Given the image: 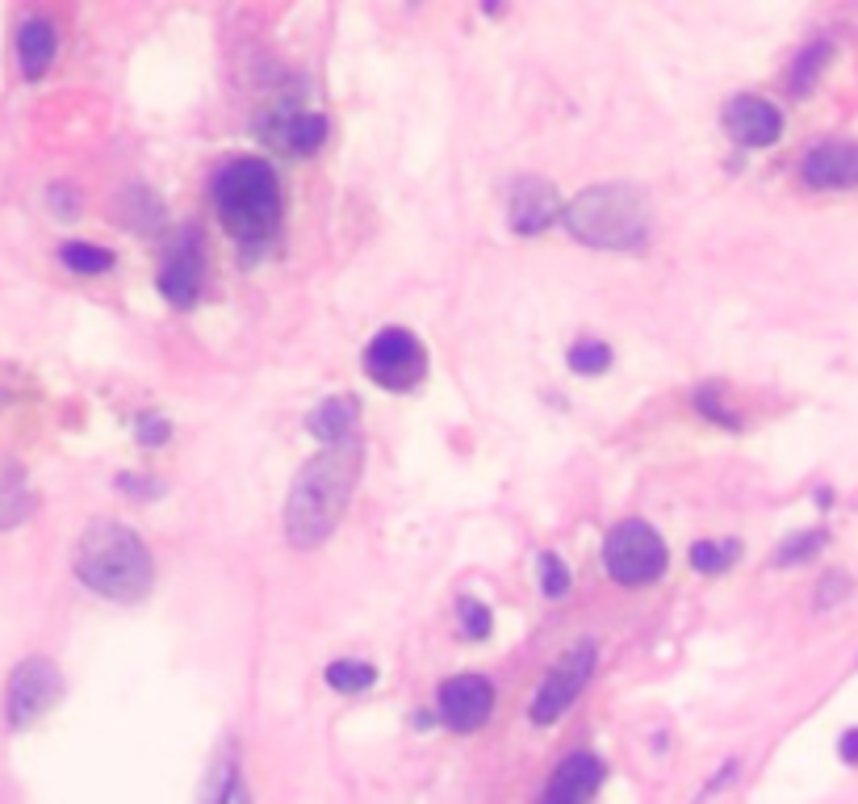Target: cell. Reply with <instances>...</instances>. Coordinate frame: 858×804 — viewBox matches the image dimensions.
<instances>
[{"mask_svg": "<svg viewBox=\"0 0 858 804\" xmlns=\"http://www.w3.org/2000/svg\"><path fill=\"white\" fill-rule=\"evenodd\" d=\"M361 461H364L361 436H352V441L343 444H327L323 453H314V457L306 461L302 474L293 478L286 498L289 545L319 549L323 540H331V533L340 528L343 512H348V498L356 491Z\"/></svg>", "mask_w": 858, "mask_h": 804, "instance_id": "6da1fadb", "label": "cell"}, {"mask_svg": "<svg viewBox=\"0 0 858 804\" xmlns=\"http://www.w3.org/2000/svg\"><path fill=\"white\" fill-rule=\"evenodd\" d=\"M72 566H76V578L89 591L117 599V604L147 599L155 583L152 549L143 545V536L134 528L114 524V519H96L80 533Z\"/></svg>", "mask_w": 858, "mask_h": 804, "instance_id": "7a4b0ae2", "label": "cell"}, {"mask_svg": "<svg viewBox=\"0 0 858 804\" xmlns=\"http://www.w3.org/2000/svg\"><path fill=\"white\" fill-rule=\"evenodd\" d=\"M561 223L578 244L599 251H641L649 244L653 210L641 185H591L573 197Z\"/></svg>", "mask_w": 858, "mask_h": 804, "instance_id": "3957f363", "label": "cell"}, {"mask_svg": "<svg viewBox=\"0 0 858 804\" xmlns=\"http://www.w3.org/2000/svg\"><path fill=\"white\" fill-rule=\"evenodd\" d=\"M214 206L239 248H265L281 227V181L265 159L239 155L214 176Z\"/></svg>", "mask_w": 858, "mask_h": 804, "instance_id": "277c9868", "label": "cell"}, {"mask_svg": "<svg viewBox=\"0 0 858 804\" xmlns=\"http://www.w3.org/2000/svg\"><path fill=\"white\" fill-rule=\"evenodd\" d=\"M666 540L658 536L645 519H624L616 524L603 540V566L620 587H649L666 575Z\"/></svg>", "mask_w": 858, "mask_h": 804, "instance_id": "5b68a950", "label": "cell"}, {"mask_svg": "<svg viewBox=\"0 0 858 804\" xmlns=\"http://www.w3.org/2000/svg\"><path fill=\"white\" fill-rule=\"evenodd\" d=\"M364 373L382 390H415L427 373V352L406 327H385L364 348Z\"/></svg>", "mask_w": 858, "mask_h": 804, "instance_id": "8992f818", "label": "cell"}, {"mask_svg": "<svg viewBox=\"0 0 858 804\" xmlns=\"http://www.w3.org/2000/svg\"><path fill=\"white\" fill-rule=\"evenodd\" d=\"M59 695H63V674L51 658H25L13 667L9 674V688H4V717H9V725L13 729H30L39 717L59 704Z\"/></svg>", "mask_w": 858, "mask_h": 804, "instance_id": "52a82bcc", "label": "cell"}, {"mask_svg": "<svg viewBox=\"0 0 858 804\" xmlns=\"http://www.w3.org/2000/svg\"><path fill=\"white\" fill-rule=\"evenodd\" d=\"M595 662H599V650H595L591 637L573 641L570 650L557 658L554 670L545 674L540 691L533 695V709H528V717H533L536 725H554L557 717L570 709L573 700H578V691L587 688V679L595 674Z\"/></svg>", "mask_w": 858, "mask_h": 804, "instance_id": "ba28073f", "label": "cell"}, {"mask_svg": "<svg viewBox=\"0 0 858 804\" xmlns=\"http://www.w3.org/2000/svg\"><path fill=\"white\" fill-rule=\"evenodd\" d=\"M495 709V688H490V679H482V674H457V679H448L444 688H440V721L448 729H457V733H474V729L486 725V717Z\"/></svg>", "mask_w": 858, "mask_h": 804, "instance_id": "9c48e42d", "label": "cell"}, {"mask_svg": "<svg viewBox=\"0 0 858 804\" xmlns=\"http://www.w3.org/2000/svg\"><path fill=\"white\" fill-rule=\"evenodd\" d=\"M561 214H566L561 193L549 181H540V176L515 181L511 202H507V223H511L515 235H540V230L554 227Z\"/></svg>", "mask_w": 858, "mask_h": 804, "instance_id": "30bf717a", "label": "cell"}, {"mask_svg": "<svg viewBox=\"0 0 858 804\" xmlns=\"http://www.w3.org/2000/svg\"><path fill=\"white\" fill-rule=\"evenodd\" d=\"M725 131L742 147H771V143H779L783 134V114L766 96L742 93L725 101Z\"/></svg>", "mask_w": 858, "mask_h": 804, "instance_id": "8fae6325", "label": "cell"}, {"mask_svg": "<svg viewBox=\"0 0 858 804\" xmlns=\"http://www.w3.org/2000/svg\"><path fill=\"white\" fill-rule=\"evenodd\" d=\"M256 126H260L277 147H286V152H293V155H314L327 138V117L293 110V105H272Z\"/></svg>", "mask_w": 858, "mask_h": 804, "instance_id": "7c38bea8", "label": "cell"}, {"mask_svg": "<svg viewBox=\"0 0 858 804\" xmlns=\"http://www.w3.org/2000/svg\"><path fill=\"white\" fill-rule=\"evenodd\" d=\"M159 293L180 310L197 302V293H201V248H197L193 230H185L168 248V260L159 268Z\"/></svg>", "mask_w": 858, "mask_h": 804, "instance_id": "4fadbf2b", "label": "cell"}, {"mask_svg": "<svg viewBox=\"0 0 858 804\" xmlns=\"http://www.w3.org/2000/svg\"><path fill=\"white\" fill-rule=\"evenodd\" d=\"M800 173L813 189H855L858 185V143H846V138L817 143L813 152L804 155Z\"/></svg>", "mask_w": 858, "mask_h": 804, "instance_id": "5bb4252c", "label": "cell"}, {"mask_svg": "<svg viewBox=\"0 0 858 804\" xmlns=\"http://www.w3.org/2000/svg\"><path fill=\"white\" fill-rule=\"evenodd\" d=\"M603 775H608L603 763L595 754H587V750H578V754H570L554 771V780L545 787V801L540 804H591L595 792L603 787Z\"/></svg>", "mask_w": 858, "mask_h": 804, "instance_id": "9a60e30c", "label": "cell"}, {"mask_svg": "<svg viewBox=\"0 0 858 804\" xmlns=\"http://www.w3.org/2000/svg\"><path fill=\"white\" fill-rule=\"evenodd\" d=\"M59 51V39H55V25L46 18H30L21 21L18 30V59H21V72L25 80H39L46 68H51V59Z\"/></svg>", "mask_w": 858, "mask_h": 804, "instance_id": "2e32d148", "label": "cell"}, {"mask_svg": "<svg viewBox=\"0 0 858 804\" xmlns=\"http://www.w3.org/2000/svg\"><path fill=\"white\" fill-rule=\"evenodd\" d=\"M356 420H361L356 399H352V394H340V399H327L310 411V432H314L323 444H343L356 436Z\"/></svg>", "mask_w": 858, "mask_h": 804, "instance_id": "e0dca14e", "label": "cell"}, {"mask_svg": "<svg viewBox=\"0 0 858 804\" xmlns=\"http://www.w3.org/2000/svg\"><path fill=\"white\" fill-rule=\"evenodd\" d=\"M30 491H25V474L18 461L0 457V528H13L30 516Z\"/></svg>", "mask_w": 858, "mask_h": 804, "instance_id": "ac0fdd59", "label": "cell"}, {"mask_svg": "<svg viewBox=\"0 0 858 804\" xmlns=\"http://www.w3.org/2000/svg\"><path fill=\"white\" fill-rule=\"evenodd\" d=\"M737 557H742V545H737V540H695V545H691V566H695L700 575H725Z\"/></svg>", "mask_w": 858, "mask_h": 804, "instance_id": "d6986e66", "label": "cell"}, {"mask_svg": "<svg viewBox=\"0 0 858 804\" xmlns=\"http://www.w3.org/2000/svg\"><path fill=\"white\" fill-rule=\"evenodd\" d=\"M59 260L72 268V272H80V277H101V272H110V268H114V251L72 239V244H63V248H59Z\"/></svg>", "mask_w": 858, "mask_h": 804, "instance_id": "ffe728a7", "label": "cell"}, {"mask_svg": "<svg viewBox=\"0 0 858 804\" xmlns=\"http://www.w3.org/2000/svg\"><path fill=\"white\" fill-rule=\"evenodd\" d=\"M206 804H251V792L239 775L235 763H218L214 766V780L206 784Z\"/></svg>", "mask_w": 858, "mask_h": 804, "instance_id": "44dd1931", "label": "cell"}, {"mask_svg": "<svg viewBox=\"0 0 858 804\" xmlns=\"http://www.w3.org/2000/svg\"><path fill=\"white\" fill-rule=\"evenodd\" d=\"M323 674H327V683H331L335 691H343V695L373 688V679H378V670L369 667V662H352V658H340V662H331V667H327Z\"/></svg>", "mask_w": 858, "mask_h": 804, "instance_id": "7402d4cb", "label": "cell"}, {"mask_svg": "<svg viewBox=\"0 0 858 804\" xmlns=\"http://www.w3.org/2000/svg\"><path fill=\"white\" fill-rule=\"evenodd\" d=\"M126 202H134L131 210H126V223H131L134 230H155V227H159V218H164V210H159V197H155L152 189H143V185H134V189L126 193Z\"/></svg>", "mask_w": 858, "mask_h": 804, "instance_id": "603a6c76", "label": "cell"}, {"mask_svg": "<svg viewBox=\"0 0 858 804\" xmlns=\"http://www.w3.org/2000/svg\"><path fill=\"white\" fill-rule=\"evenodd\" d=\"M611 364V348L603 340H578L570 348V369L573 373H582V378H595V373H603Z\"/></svg>", "mask_w": 858, "mask_h": 804, "instance_id": "cb8c5ba5", "label": "cell"}, {"mask_svg": "<svg viewBox=\"0 0 858 804\" xmlns=\"http://www.w3.org/2000/svg\"><path fill=\"white\" fill-rule=\"evenodd\" d=\"M829 42H813L800 59H796V68H792V93H808L813 89V80L820 76V68H825V59H829Z\"/></svg>", "mask_w": 858, "mask_h": 804, "instance_id": "d4e9b609", "label": "cell"}, {"mask_svg": "<svg viewBox=\"0 0 858 804\" xmlns=\"http://www.w3.org/2000/svg\"><path fill=\"white\" fill-rule=\"evenodd\" d=\"M820 549H825V533L813 528V533L787 536V540H783V549L775 554V561H779V566H796V561H808V557L820 554Z\"/></svg>", "mask_w": 858, "mask_h": 804, "instance_id": "484cf974", "label": "cell"}, {"mask_svg": "<svg viewBox=\"0 0 858 804\" xmlns=\"http://www.w3.org/2000/svg\"><path fill=\"white\" fill-rule=\"evenodd\" d=\"M536 566H540V591L549 595V599H561V595L570 591V566L557 554H540Z\"/></svg>", "mask_w": 858, "mask_h": 804, "instance_id": "4316f807", "label": "cell"}, {"mask_svg": "<svg viewBox=\"0 0 858 804\" xmlns=\"http://www.w3.org/2000/svg\"><path fill=\"white\" fill-rule=\"evenodd\" d=\"M457 616H461V629H465L469 641H486V637H490V608H486V604H477V599H461Z\"/></svg>", "mask_w": 858, "mask_h": 804, "instance_id": "83f0119b", "label": "cell"}, {"mask_svg": "<svg viewBox=\"0 0 858 804\" xmlns=\"http://www.w3.org/2000/svg\"><path fill=\"white\" fill-rule=\"evenodd\" d=\"M850 595V578L841 575V570H834V575H825L820 578V587H817V608H834L838 599H846Z\"/></svg>", "mask_w": 858, "mask_h": 804, "instance_id": "f1b7e54d", "label": "cell"}, {"mask_svg": "<svg viewBox=\"0 0 858 804\" xmlns=\"http://www.w3.org/2000/svg\"><path fill=\"white\" fill-rule=\"evenodd\" d=\"M695 406L704 411L707 420H716V423H725V427H737V415H728V411H721V402H716V390L707 385V390H700L695 394Z\"/></svg>", "mask_w": 858, "mask_h": 804, "instance_id": "f546056e", "label": "cell"}, {"mask_svg": "<svg viewBox=\"0 0 858 804\" xmlns=\"http://www.w3.org/2000/svg\"><path fill=\"white\" fill-rule=\"evenodd\" d=\"M51 202H55L59 218H76V214H80V197L72 189H63V185H55V189H51Z\"/></svg>", "mask_w": 858, "mask_h": 804, "instance_id": "4dcf8cb0", "label": "cell"}, {"mask_svg": "<svg viewBox=\"0 0 858 804\" xmlns=\"http://www.w3.org/2000/svg\"><path fill=\"white\" fill-rule=\"evenodd\" d=\"M138 436H143V444H164L168 441V423L164 420H155V415H147V420H138Z\"/></svg>", "mask_w": 858, "mask_h": 804, "instance_id": "1f68e13d", "label": "cell"}, {"mask_svg": "<svg viewBox=\"0 0 858 804\" xmlns=\"http://www.w3.org/2000/svg\"><path fill=\"white\" fill-rule=\"evenodd\" d=\"M841 759H846V763H850V766H858V729H846V733H841Z\"/></svg>", "mask_w": 858, "mask_h": 804, "instance_id": "d6a6232c", "label": "cell"}]
</instances>
